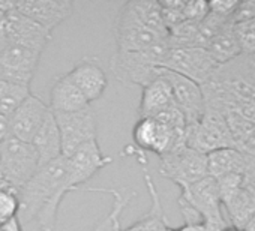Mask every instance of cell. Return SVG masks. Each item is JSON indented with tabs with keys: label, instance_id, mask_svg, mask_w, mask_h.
<instances>
[{
	"label": "cell",
	"instance_id": "10",
	"mask_svg": "<svg viewBox=\"0 0 255 231\" xmlns=\"http://www.w3.org/2000/svg\"><path fill=\"white\" fill-rule=\"evenodd\" d=\"M218 63L203 47H171L162 68L203 84L216 69Z\"/></svg>",
	"mask_w": 255,
	"mask_h": 231
},
{
	"label": "cell",
	"instance_id": "36",
	"mask_svg": "<svg viewBox=\"0 0 255 231\" xmlns=\"http://www.w3.org/2000/svg\"><path fill=\"white\" fill-rule=\"evenodd\" d=\"M246 186H248V189L251 191V194H252V195H254V198H255V182L246 177Z\"/></svg>",
	"mask_w": 255,
	"mask_h": 231
},
{
	"label": "cell",
	"instance_id": "29",
	"mask_svg": "<svg viewBox=\"0 0 255 231\" xmlns=\"http://www.w3.org/2000/svg\"><path fill=\"white\" fill-rule=\"evenodd\" d=\"M209 14V2L197 0V2H185L183 5V18L188 21L200 23Z\"/></svg>",
	"mask_w": 255,
	"mask_h": 231
},
{
	"label": "cell",
	"instance_id": "23",
	"mask_svg": "<svg viewBox=\"0 0 255 231\" xmlns=\"http://www.w3.org/2000/svg\"><path fill=\"white\" fill-rule=\"evenodd\" d=\"M30 144L35 147V150L38 153L39 167L63 156L60 131H59V126L56 123L54 114L51 113V110Z\"/></svg>",
	"mask_w": 255,
	"mask_h": 231
},
{
	"label": "cell",
	"instance_id": "34",
	"mask_svg": "<svg viewBox=\"0 0 255 231\" xmlns=\"http://www.w3.org/2000/svg\"><path fill=\"white\" fill-rule=\"evenodd\" d=\"M8 135V117L0 114V143H2Z\"/></svg>",
	"mask_w": 255,
	"mask_h": 231
},
{
	"label": "cell",
	"instance_id": "14",
	"mask_svg": "<svg viewBox=\"0 0 255 231\" xmlns=\"http://www.w3.org/2000/svg\"><path fill=\"white\" fill-rule=\"evenodd\" d=\"M65 158L68 162L69 179L75 191H81V185L87 183L98 171L113 162L111 156L102 153L98 140L84 143Z\"/></svg>",
	"mask_w": 255,
	"mask_h": 231
},
{
	"label": "cell",
	"instance_id": "3",
	"mask_svg": "<svg viewBox=\"0 0 255 231\" xmlns=\"http://www.w3.org/2000/svg\"><path fill=\"white\" fill-rule=\"evenodd\" d=\"M38 168L39 158L30 143L21 141L9 134L0 143V174L6 183L20 191Z\"/></svg>",
	"mask_w": 255,
	"mask_h": 231
},
{
	"label": "cell",
	"instance_id": "5",
	"mask_svg": "<svg viewBox=\"0 0 255 231\" xmlns=\"http://www.w3.org/2000/svg\"><path fill=\"white\" fill-rule=\"evenodd\" d=\"M113 33L119 51H146L155 44L168 38L167 32L155 30L146 26L129 3H123L116 15Z\"/></svg>",
	"mask_w": 255,
	"mask_h": 231
},
{
	"label": "cell",
	"instance_id": "1",
	"mask_svg": "<svg viewBox=\"0 0 255 231\" xmlns=\"http://www.w3.org/2000/svg\"><path fill=\"white\" fill-rule=\"evenodd\" d=\"M74 191L65 156L41 165L18 191L20 222L36 221L41 231H54L60 204L66 194Z\"/></svg>",
	"mask_w": 255,
	"mask_h": 231
},
{
	"label": "cell",
	"instance_id": "15",
	"mask_svg": "<svg viewBox=\"0 0 255 231\" xmlns=\"http://www.w3.org/2000/svg\"><path fill=\"white\" fill-rule=\"evenodd\" d=\"M161 74L168 80L171 86L174 104L183 114V117L186 120V126L197 123L206 111L201 86L194 83L189 78H185L164 68H161Z\"/></svg>",
	"mask_w": 255,
	"mask_h": 231
},
{
	"label": "cell",
	"instance_id": "11",
	"mask_svg": "<svg viewBox=\"0 0 255 231\" xmlns=\"http://www.w3.org/2000/svg\"><path fill=\"white\" fill-rule=\"evenodd\" d=\"M54 119L60 131L63 156H69L87 141L98 140V120L92 107L75 113L54 114Z\"/></svg>",
	"mask_w": 255,
	"mask_h": 231
},
{
	"label": "cell",
	"instance_id": "38",
	"mask_svg": "<svg viewBox=\"0 0 255 231\" xmlns=\"http://www.w3.org/2000/svg\"><path fill=\"white\" fill-rule=\"evenodd\" d=\"M0 179H2V174H0Z\"/></svg>",
	"mask_w": 255,
	"mask_h": 231
},
{
	"label": "cell",
	"instance_id": "13",
	"mask_svg": "<svg viewBox=\"0 0 255 231\" xmlns=\"http://www.w3.org/2000/svg\"><path fill=\"white\" fill-rule=\"evenodd\" d=\"M48 113V105L41 98L30 93L8 117V134L21 141L32 143Z\"/></svg>",
	"mask_w": 255,
	"mask_h": 231
},
{
	"label": "cell",
	"instance_id": "35",
	"mask_svg": "<svg viewBox=\"0 0 255 231\" xmlns=\"http://www.w3.org/2000/svg\"><path fill=\"white\" fill-rule=\"evenodd\" d=\"M2 231H23V224H21L20 219L17 218V219L11 221Z\"/></svg>",
	"mask_w": 255,
	"mask_h": 231
},
{
	"label": "cell",
	"instance_id": "9",
	"mask_svg": "<svg viewBox=\"0 0 255 231\" xmlns=\"http://www.w3.org/2000/svg\"><path fill=\"white\" fill-rule=\"evenodd\" d=\"M159 161L161 174L180 189H185L209 176L206 155L188 146L161 156Z\"/></svg>",
	"mask_w": 255,
	"mask_h": 231
},
{
	"label": "cell",
	"instance_id": "18",
	"mask_svg": "<svg viewBox=\"0 0 255 231\" xmlns=\"http://www.w3.org/2000/svg\"><path fill=\"white\" fill-rule=\"evenodd\" d=\"M8 21V44H17L42 53L51 41V33L41 27L33 20L20 14L15 6L6 12Z\"/></svg>",
	"mask_w": 255,
	"mask_h": 231
},
{
	"label": "cell",
	"instance_id": "7",
	"mask_svg": "<svg viewBox=\"0 0 255 231\" xmlns=\"http://www.w3.org/2000/svg\"><path fill=\"white\" fill-rule=\"evenodd\" d=\"M216 182L228 225L246 230L255 218V198L246 186V176L233 174Z\"/></svg>",
	"mask_w": 255,
	"mask_h": 231
},
{
	"label": "cell",
	"instance_id": "21",
	"mask_svg": "<svg viewBox=\"0 0 255 231\" xmlns=\"http://www.w3.org/2000/svg\"><path fill=\"white\" fill-rule=\"evenodd\" d=\"M90 107L84 95L74 86L66 74L56 77L50 89V105L48 108L54 114L75 113Z\"/></svg>",
	"mask_w": 255,
	"mask_h": 231
},
{
	"label": "cell",
	"instance_id": "28",
	"mask_svg": "<svg viewBox=\"0 0 255 231\" xmlns=\"http://www.w3.org/2000/svg\"><path fill=\"white\" fill-rule=\"evenodd\" d=\"M236 36L242 53L255 54V20L234 24Z\"/></svg>",
	"mask_w": 255,
	"mask_h": 231
},
{
	"label": "cell",
	"instance_id": "2",
	"mask_svg": "<svg viewBox=\"0 0 255 231\" xmlns=\"http://www.w3.org/2000/svg\"><path fill=\"white\" fill-rule=\"evenodd\" d=\"M170 39H164L146 51H119L110 59L114 78L125 86L144 87L159 75V69L170 51Z\"/></svg>",
	"mask_w": 255,
	"mask_h": 231
},
{
	"label": "cell",
	"instance_id": "12",
	"mask_svg": "<svg viewBox=\"0 0 255 231\" xmlns=\"http://www.w3.org/2000/svg\"><path fill=\"white\" fill-rule=\"evenodd\" d=\"M42 53L23 45L8 44L0 51V78L9 83L30 87Z\"/></svg>",
	"mask_w": 255,
	"mask_h": 231
},
{
	"label": "cell",
	"instance_id": "6",
	"mask_svg": "<svg viewBox=\"0 0 255 231\" xmlns=\"http://www.w3.org/2000/svg\"><path fill=\"white\" fill-rule=\"evenodd\" d=\"M134 146L159 158L186 146V128H173L155 117H138L132 129Z\"/></svg>",
	"mask_w": 255,
	"mask_h": 231
},
{
	"label": "cell",
	"instance_id": "33",
	"mask_svg": "<svg viewBox=\"0 0 255 231\" xmlns=\"http://www.w3.org/2000/svg\"><path fill=\"white\" fill-rule=\"evenodd\" d=\"M168 231H212L204 222H195V224H183L179 228L170 227Z\"/></svg>",
	"mask_w": 255,
	"mask_h": 231
},
{
	"label": "cell",
	"instance_id": "30",
	"mask_svg": "<svg viewBox=\"0 0 255 231\" xmlns=\"http://www.w3.org/2000/svg\"><path fill=\"white\" fill-rule=\"evenodd\" d=\"M233 23H243L255 20V0H246V2H239L237 8L231 17Z\"/></svg>",
	"mask_w": 255,
	"mask_h": 231
},
{
	"label": "cell",
	"instance_id": "19",
	"mask_svg": "<svg viewBox=\"0 0 255 231\" xmlns=\"http://www.w3.org/2000/svg\"><path fill=\"white\" fill-rule=\"evenodd\" d=\"M141 170H143L144 183L150 197V209L143 218H140L132 225L126 228H122L120 225L114 231H168L170 228L165 212H164V206L161 203V197L158 194V188L153 182L152 174L149 173V165H141Z\"/></svg>",
	"mask_w": 255,
	"mask_h": 231
},
{
	"label": "cell",
	"instance_id": "25",
	"mask_svg": "<svg viewBox=\"0 0 255 231\" xmlns=\"http://www.w3.org/2000/svg\"><path fill=\"white\" fill-rule=\"evenodd\" d=\"M20 213V194L18 189L0 179V231L11 221L17 219Z\"/></svg>",
	"mask_w": 255,
	"mask_h": 231
},
{
	"label": "cell",
	"instance_id": "24",
	"mask_svg": "<svg viewBox=\"0 0 255 231\" xmlns=\"http://www.w3.org/2000/svg\"><path fill=\"white\" fill-rule=\"evenodd\" d=\"M206 50L209 54L215 59L218 65H224L231 62L233 59L239 57L242 54L236 30H234V23L233 20L227 21L219 32L209 41Z\"/></svg>",
	"mask_w": 255,
	"mask_h": 231
},
{
	"label": "cell",
	"instance_id": "22",
	"mask_svg": "<svg viewBox=\"0 0 255 231\" xmlns=\"http://www.w3.org/2000/svg\"><path fill=\"white\" fill-rule=\"evenodd\" d=\"M206 158H207V173L215 180L233 174L246 176L248 161L246 156L237 147L219 149L210 152L209 155H206Z\"/></svg>",
	"mask_w": 255,
	"mask_h": 231
},
{
	"label": "cell",
	"instance_id": "16",
	"mask_svg": "<svg viewBox=\"0 0 255 231\" xmlns=\"http://www.w3.org/2000/svg\"><path fill=\"white\" fill-rule=\"evenodd\" d=\"M15 9L50 33L74 14L71 0H15Z\"/></svg>",
	"mask_w": 255,
	"mask_h": 231
},
{
	"label": "cell",
	"instance_id": "27",
	"mask_svg": "<svg viewBox=\"0 0 255 231\" xmlns=\"http://www.w3.org/2000/svg\"><path fill=\"white\" fill-rule=\"evenodd\" d=\"M128 3L131 5L132 11L146 26L168 33V29L165 27L162 20V9L159 2H153V0H129Z\"/></svg>",
	"mask_w": 255,
	"mask_h": 231
},
{
	"label": "cell",
	"instance_id": "8",
	"mask_svg": "<svg viewBox=\"0 0 255 231\" xmlns=\"http://www.w3.org/2000/svg\"><path fill=\"white\" fill-rule=\"evenodd\" d=\"M186 146L209 155L219 149L236 147V143L224 116L218 111L206 110L197 123L186 126Z\"/></svg>",
	"mask_w": 255,
	"mask_h": 231
},
{
	"label": "cell",
	"instance_id": "17",
	"mask_svg": "<svg viewBox=\"0 0 255 231\" xmlns=\"http://www.w3.org/2000/svg\"><path fill=\"white\" fill-rule=\"evenodd\" d=\"M66 75L84 95L89 104L98 101L108 87L107 74L99 63V59L95 56L83 57L69 72H66Z\"/></svg>",
	"mask_w": 255,
	"mask_h": 231
},
{
	"label": "cell",
	"instance_id": "26",
	"mask_svg": "<svg viewBox=\"0 0 255 231\" xmlns=\"http://www.w3.org/2000/svg\"><path fill=\"white\" fill-rule=\"evenodd\" d=\"M30 93V87H23L0 78V114L9 117Z\"/></svg>",
	"mask_w": 255,
	"mask_h": 231
},
{
	"label": "cell",
	"instance_id": "32",
	"mask_svg": "<svg viewBox=\"0 0 255 231\" xmlns=\"http://www.w3.org/2000/svg\"><path fill=\"white\" fill-rule=\"evenodd\" d=\"M8 45V21L6 14L0 11V51Z\"/></svg>",
	"mask_w": 255,
	"mask_h": 231
},
{
	"label": "cell",
	"instance_id": "31",
	"mask_svg": "<svg viewBox=\"0 0 255 231\" xmlns=\"http://www.w3.org/2000/svg\"><path fill=\"white\" fill-rule=\"evenodd\" d=\"M237 0H230V2H222V0H216V2H209V12L221 17V18H231L236 8H237Z\"/></svg>",
	"mask_w": 255,
	"mask_h": 231
},
{
	"label": "cell",
	"instance_id": "4",
	"mask_svg": "<svg viewBox=\"0 0 255 231\" xmlns=\"http://www.w3.org/2000/svg\"><path fill=\"white\" fill-rule=\"evenodd\" d=\"M177 204H183L195 212L212 231H222L228 227V221L222 210L218 182L210 176L180 189Z\"/></svg>",
	"mask_w": 255,
	"mask_h": 231
},
{
	"label": "cell",
	"instance_id": "37",
	"mask_svg": "<svg viewBox=\"0 0 255 231\" xmlns=\"http://www.w3.org/2000/svg\"><path fill=\"white\" fill-rule=\"evenodd\" d=\"M222 231H245V230H240V228H236V227H233V225H228V227H225Z\"/></svg>",
	"mask_w": 255,
	"mask_h": 231
},
{
	"label": "cell",
	"instance_id": "20",
	"mask_svg": "<svg viewBox=\"0 0 255 231\" xmlns=\"http://www.w3.org/2000/svg\"><path fill=\"white\" fill-rule=\"evenodd\" d=\"M174 104L173 90L168 80L161 74L141 87V98L138 105V117H156L162 111L171 108Z\"/></svg>",
	"mask_w": 255,
	"mask_h": 231
}]
</instances>
